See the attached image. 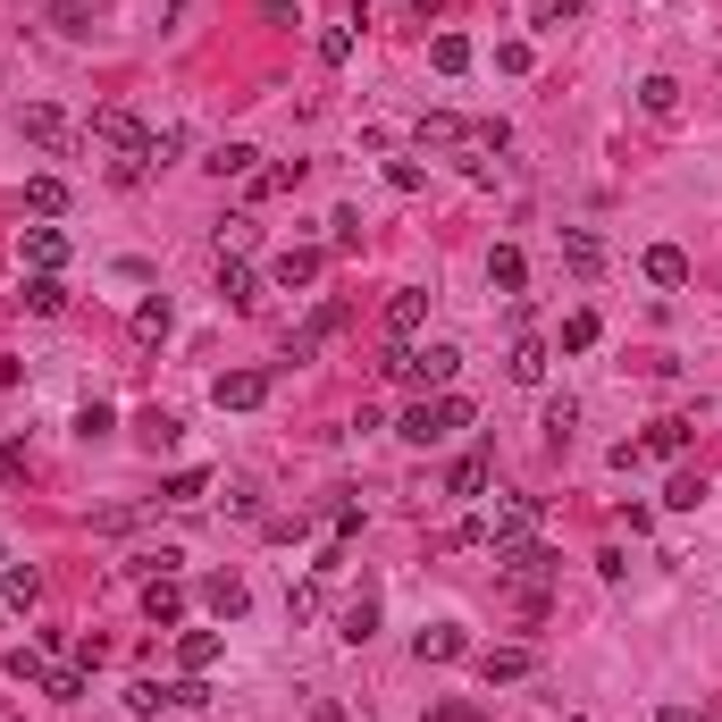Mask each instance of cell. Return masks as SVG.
I'll return each instance as SVG.
<instances>
[{
	"mask_svg": "<svg viewBox=\"0 0 722 722\" xmlns=\"http://www.w3.org/2000/svg\"><path fill=\"white\" fill-rule=\"evenodd\" d=\"M429 722H488L479 705H429Z\"/></svg>",
	"mask_w": 722,
	"mask_h": 722,
	"instance_id": "50",
	"label": "cell"
},
{
	"mask_svg": "<svg viewBox=\"0 0 722 722\" xmlns=\"http://www.w3.org/2000/svg\"><path fill=\"white\" fill-rule=\"evenodd\" d=\"M51 18H59V34H93L84 26V0H51Z\"/></svg>",
	"mask_w": 722,
	"mask_h": 722,
	"instance_id": "45",
	"label": "cell"
},
{
	"mask_svg": "<svg viewBox=\"0 0 722 722\" xmlns=\"http://www.w3.org/2000/svg\"><path fill=\"white\" fill-rule=\"evenodd\" d=\"M521 278H530V261H521L513 244H495L488 252V285H495V294H521Z\"/></svg>",
	"mask_w": 722,
	"mask_h": 722,
	"instance_id": "21",
	"label": "cell"
},
{
	"mask_svg": "<svg viewBox=\"0 0 722 722\" xmlns=\"http://www.w3.org/2000/svg\"><path fill=\"white\" fill-rule=\"evenodd\" d=\"M387 185H395V193H420V160H387Z\"/></svg>",
	"mask_w": 722,
	"mask_h": 722,
	"instance_id": "48",
	"label": "cell"
},
{
	"mask_svg": "<svg viewBox=\"0 0 722 722\" xmlns=\"http://www.w3.org/2000/svg\"><path fill=\"white\" fill-rule=\"evenodd\" d=\"M177 664H185V681H202V672L219 664V630H185V639H177Z\"/></svg>",
	"mask_w": 722,
	"mask_h": 722,
	"instance_id": "15",
	"label": "cell"
},
{
	"mask_svg": "<svg viewBox=\"0 0 722 722\" xmlns=\"http://www.w3.org/2000/svg\"><path fill=\"white\" fill-rule=\"evenodd\" d=\"M134 337H143V344H160V337H169V294H152V303H134Z\"/></svg>",
	"mask_w": 722,
	"mask_h": 722,
	"instance_id": "34",
	"label": "cell"
},
{
	"mask_svg": "<svg viewBox=\"0 0 722 722\" xmlns=\"http://www.w3.org/2000/svg\"><path fill=\"white\" fill-rule=\"evenodd\" d=\"M429 59H438V77H462V68H471V42H462V34H438V42H429Z\"/></svg>",
	"mask_w": 722,
	"mask_h": 722,
	"instance_id": "36",
	"label": "cell"
},
{
	"mask_svg": "<svg viewBox=\"0 0 722 722\" xmlns=\"http://www.w3.org/2000/svg\"><path fill=\"white\" fill-rule=\"evenodd\" d=\"M639 445H646V462H655V454H681V445H689V420H655Z\"/></svg>",
	"mask_w": 722,
	"mask_h": 722,
	"instance_id": "33",
	"label": "cell"
},
{
	"mask_svg": "<svg viewBox=\"0 0 722 722\" xmlns=\"http://www.w3.org/2000/svg\"><path fill=\"white\" fill-rule=\"evenodd\" d=\"M454 370H462L454 344H429V353H412V379H420V387H454Z\"/></svg>",
	"mask_w": 722,
	"mask_h": 722,
	"instance_id": "16",
	"label": "cell"
},
{
	"mask_svg": "<svg viewBox=\"0 0 722 722\" xmlns=\"http://www.w3.org/2000/svg\"><path fill=\"white\" fill-rule=\"evenodd\" d=\"M202 488H210V471H177L160 495H169V504H202Z\"/></svg>",
	"mask_w": 722,
	"mask_h": 722,
	"instance_id": "40",
	"label": "cell"
},
{
	"mask_svg": "<svg viewBox=\"0 0 722 722\" xmlns=\"http://www.w3.org/2000/svg\"><path fill=\"white\" fill-rule=\"evenodd\" d=\"M34 462H26V445H0V479H26Z\"/></svg>",
	"mask_w": 722,
	"mask_h": 722,
	"instance_id": "49",
	"label": "cell"
},
{
	"mask_svg": "<svg viewBox=\"0 0 722 722\" xmlns=\"http://www.w3.org/2000/svg\"><path fill=\"white\" fill-rule=\"evenodd\" d=\"M328 228H337V252H361V210H337Z\"/></svg>",
	"mask_w": 722,
	"mask_h": 722,
	"instance_id": "43",
	"label": "cell"
},
{
	"mask_svg": "<svg viewBox=\"0 0 722 722\" xmlns=\"http://www.w3.org/2000/svg\"><path fill=\"white\" fill-rule=\"evenodd\" d=\"M462 646H471V639H462L454 622H438V630H420V664H454Z\"/></svg>",
	"mask_w": 722,
	"mask_h": 722,
	"instance_id": "24",
	"label": "cell"
},
{
	"mask_svg": "<svg viewBox=\"0 0 722 722\" xmlns=\"http://www.w3.org/2000/svg\"><path fill=\"white\" fill-rule=\"evenodd\" d=\"M320 59H328V68H344V59H353V26H328V34H320Z\"/></svg>",
	"mask_w": 722,
	"mask_h": 722,
	"instance_id": "41",
	"label": "cell"
},
{
	"mask_svg": "<svg viewBox=\"0 0 722 722\" xmlns=\"http://www.w3.org/2000/svg\"><path fill=\"white\" fill-rule=\"evenodd\" d=\"M530 672H538V655H530V646H488V655H479V681H488V689L530 681Z\"/></svg>",
	"mask_w": 722,
	"mask_h": 722,
	"instance_id": "6",
	"label": "cell"
},
{
	"mask_svg": "<svg viewBox=\"0 0 722 722\" xmlns=\"http://www.w3.org/2000/svg\"><path fill=\"white\" fill-rule=\"evenodd\" d=\"M698 495H705V488H698V479L681 471V479H672V488H664V504H672V513H689V504H698Z\"/></svg>",
	"mask_w": 722,
	"mask_h": 722,
	"instance_id": "46",
	"label": "cell"
},
{
	"mask_svg": "<svg viewBox=\"0 0 722 722\" xmlns=\"http://www.w3.org/2000/svg\"><path fill=\"white\" fill-rule=\"evenodd\" d=\"M18 379H26V361H0V395H9Z\"/></svg>",
	"mask_w": 722,
	"mask_h": 722,
	"instance_id": "51",
	"label": "cell"
},
{
	"mask_svg": "<svg viewBox=\"0 0 722 722\" xmlns=\"http://www.w3.org/2000/svg\"><path fill=\"white\" fill-rule=\"evenodd\" d=\"M395 438H412V445H438L445 429H438V403H412V412L395 420Z\"/></svg>",
	"mask_w": 722,
	"mask_h": 722,
	"instance_id": "29",
	"label": "cell"
},
{
	"mask_svg": "<svg viewBox=\"0 0 722 722\" xmlns=\"http://www.w3.org/2000/svg\"><path fill=\"white\" fill-rule=\"evenodd\" d=\"M26 202L51 219V210H68V185H59V177H34V185H26Z\"/></svg>",
	"mask_w": 722,
	"mask_h": 722,
	"instance_id": "39",
	"label": "cell"
},
{
	"mask_svg": "<svg viewBox=\"0 0 722 722\" xmlns=\"http://www.w3.org/2000/svg\"><path fill=\"white\" fill-rule=\"evenodd\" d=\"M252 244H261V219H244V210H235V219H219V261H244Z\"/></svg>",
	"mask_w": 722,
	"mask_h": 722,
	"instance_id": "19",
	"label": "cell"
},
{
	"mask_svg": "<svg viewBox=\"0 0 722 722\" xmlns=\"http://www.w3.org/2000/svg\"><path fill=\"white\" fill-rule=\"evenodd\" d=\"M571 429H580V403H571V395H554V403H546V445H554V454L571 445Z\"/></svg>",
	"mask_w": 722,
	"mask_h": 722,
	"instance_id": "31",
	"label": "cell"
},
{
	"mask_svg": "<svg viewBox=\"0 0 722 722\" xmlns=\"http://www.w3.org/2000/svg\"><path fill=\"white\" fill-rule=\"evenodd\" d=\"M26 143H42V152H68V143H77V127H68L51 101H34V110H26Z\"/></svg>",
	"mask_w": 722,
	"mask_h": 722,
	"instance_id": "7",
	"label": "cell"
},
{
	"mask_svg": "<svg viewBox=\"0 0 722 722\" xmlns=\"http://www.w3.org/2000/svg\"><path fill=\"white\" fill-rule=\"evenodd\" d=\"M646 278H655V285H689V252L681 244H655V252H646Z\"/></svg>",
	"mask_w": 722,
	"mask_h": 722,
	"instance_id": "28",
	"label": "cell"
},
{
	"mask_svg": "<svg viewBox=\"0 0 722 722\" xmlns=\"http://www.w3.org/2000/svg\"><path fill=\"white\" fill-rule=\"evenodd\" d=\"M655 722H705V714H689V705H664V714H655Z\"/></svg>",
	"mask_w": 722,
	"mask_h": 722,
	"instance_id": "52",
	"label": "cell"
},
{
	"mask_svg": "<svg viewBox=\"0 0 722 722\" xmlns=\"http://www.w3.org/2000/svg\"><path fill=\"white\" fill-rule=\"evenodd\" d=\"M379 379H395V387L412 379V344H387V353H379Z\"/></svg>",
	"mask_w": 722,
	"mask_h": 722,
	"instance_id": "42",
	"label": "cell"
},
{
	"mask_svg": "<svg viewBox=\"0 0 722 722\" xmlns=\"http://www.w3.org/2000/svg\"><path fill=\"white\" fill-rule=\"evenodd\" d=\"M420 320H429V294H420V285H403V294H387V337H395V344L412 337Z\"/></svg>",
	"mask_w": 722,
	"mask_h": 722,
	"instance_id": "10",
	"label": "cell"
},
{
	"mask_svg": "<svg viewBox=\"0 0 722 722\" xmlns=\"http://www.w3.org/2000/svg\"><path fill=\"white\" fill-rule=\"evenodd\" d=\"M143 445H152V454H160V445H177V420L152 412V420H143Z\"/></svg>",
	"mask_w": 722,
	"mask_h": 722,
	"instance_id": "47",
	"label": "cell"
},
{
	"mask_svg": "<svg viewBox=\"0 0 722 722\" xmlns=\"http://www.w3.org/2000/svg\"><path fill=\"white\" fill-rule=\"evenodd\" d=\"M252 160H261L252 143H219V152H210L202 169H210V177H252Z\"/></svg>",
	"mask_w": 722,
	"mask_h": 722,
	"instance_id": "32",
	"label": "cell"
},
{
	"mask_svg": "<svg viewBox=\"0 0 722 722\" xmlns=\"http://www.w3.org/2000/svg\"><path fill=\"white\" fill-rule=\"evenodd\" d=\"M269 278H278L285 294H294V285H311V278H320V244H285L278 261H269Z\"/></svg>",
	"mask_w": 722,
	"mask_h": 722,
	"instance_id": "9",
	"label": "cell"
},
{
	"mask_svg": "<svg viewBox=\"0 0 722 722\" xmlns=\"http://www.w3.org/2000/svg\"><path fill=\"white\" fill-rule=\"evenodd\" d=\"M546 361H554L546 344H538V337H521V344H513V361H504V370H513L521 387H538V379H546Z\"/></svg>",
	"mask_w": 722,
	"mask_h": 722,
	"instance_id": "26",
	"label": "cell"
},
{
	"mask_svg": "<svg viewBox=\"0 0 722 722\" xmlns=\"http://www.w3.org/2000/svg\"><path fill=\"white\" fill-rule=\"evenodd\" d=\"M219 303H228V311H252V303H261V278H252L244 261H219Z\"/></svg>",
	"mask_w": 722,
	"mask_h": 722,
	"instance_id": "13",
	"label": "cell"
},
{
	"mask_svg": "<svg viewBox=\"0 0 722 722\" xmlns=\"http://www.w3.org/2000/svg\"><path fill=\"white\" fill-rule=\"evenodd\" d=\"M18 252H26V269H42V278H59V269H68V235H59V228H26Z\"/></svg>",
	"mask_w": 722,
	"mask_h": 722,
	"instance_id": "5",
	"label": "cell"
},
{
	"mask_svg": "<svg viewBox=\"0 0 722 722\" xmlns=\"http://www.w3.org/2000/svg\"><path fill=\"white\" fill-rule=\"evenodd\" d=\"M462 420H471V395H438V429H445V438H454Z\"/></svg>",
	"mask_w": 722,
	"mask_h": 722,
	"instance_id": "44",
	"label": "cell"
},
{
	"mask_svg": "<svg viewBox=\"0 0 722 722\" xmlns=\"http://www.w3.org/2000/svg\"><path fill=\"white\" fill-rule=\"evenodd\" d=\"M177 563H185L177 546H143V554H127V571H134V580H177Z\"/></svg>",
	"mask_w": 722,
	"mask_h": 722,
	"instance_id": "27",
	"label": "cell"
},
{
	"mask_svg": "<svg viewBox=\"0 0 722 722\" xmlns=\"http://www.w3.org/2000/svg\"><path fill=\"white\" fill-rule=\"evenodd\" d=\"M589 344H596V311H571L563 320V353H589Z\"/></svg>",
	"mask_w": 722,
	"mask_h": 722,
	"instance_id": "38",
	"label": "cell"
},
{
	"mask_svg": "<svg viewBox=\"0 0 722 722\" xmlns=\"http://www.w3.org/2000/svg\"><path fill=\"white\" fill-rule=\"evenodd\" d=\"M344 320H353V311H344V303H320V311H311L303 328H294V337H285V361H311V353H320V344L337 337Z\"/></svg>",
	"mask_w": 722,
	"mask_h": 722,
	"instance_id": "4",
	"label": "cell"
},
{
	"mask_svg": "<svg viewBox=\"0 0 722 722\" xmlns=\"http://www.w3.org/2000/svg\"><path fill=\"white\" fill-rule=\"evenodd\" d=\"M530 538H538V495H504L488 521V546L504 554V546H530Z\"/></svg>",
	"mask_w": 722,
	"mask_h": 722,
	"instance_id": "2",
	"label": "cell"
},
{
	"mask_svg": "<svg viewBox=\"0 0 722 722\" xmlns=\"http://www.w3.org/2000/svg\"><path fill=\"white\" fill-rule=\"evenodd\" d=\"M639 110L655 118V127H672V118H681V84H672V77H646V84H639Z\"/></svg>",
	"mask_w": 722,
	"mask_h": 722,
	"instance_id": "17",
	"label": "cell"
},
{
	"mask_svg": "<svg viewBox=\"0 0 722 722\" xmlns=\"http://www.w3.org/2000/svg\"><path fill=\"white\" fill-rule=\"evenodd\" d=\"M143 613H152L160 630L185 622V589H177V580H143Z\"/></svg>",
	"mask_w": 722,
	"mask_h": 722,
	"instance_id": "18",
	"label": "cell"
},
{
	"mask_svg": "<svg viewBox=\"0 0 722 722\" xmlns=\"http://www.w3.org/2000/svg\"><path fill=\"white\" fill-rule=\"evenodd\" d=\"M202 596H210V613H219V622H235V613L252 605V589H244V580H235V571H219V580H210Z\"/></svg>",
	"mask_w": 722,
	"mask_h": 722,
	"instance_id": "20",
	"label": "cell"
},
{
	"mask_svg": "<svg viewBox=\"0 0 722 722\" xmlns=\"http://www.w3.org/2000/svg\"><path fill=\"white\" fill-rule=\"evenodd\" d=\"M0 605L34 613V605H42V571H34V563H0Z\"/></svg>",
	"mask_w": 722,
	"mask_h": 722,
	"instance_id": "8",
	"label": "cell"
},
{
	"mask_svg": "<svg viewBox=\"0 0 722 722\" xmlns=\"http://www.w3.org/2000/svg\"><path fill=\"white\" fill-rule=\"evenodd\" d=\"M261 395H269V370H219V379H210V403H219V412H252Z\"/></svg>",
	"mask_w": 722,
	"mask_h": 722,
	"instance_id": "3",
	"label": "cell"
},
{
	"mask_svg": "<svg viewBox=\"0 0 722 722\" xmlns=\"http://www.w3.org/2000/svg\"><path fill=\"white\" fill-rule=\"evenodd\" d=\"M495 563H504V596H513L521 613H538V605H546V589H554V571H563V554L530 538V546H504Z\"/></svg>",
	"mask_w": 722,
	"mask_h": 722,
	"instance_id": "1",
	"label": "cell"
},
{
	"mask_svg": "<svg viewBox=\"0 0 722 722\" xmlns=\"http://www.w3.org/2000/svg\"><path fill=\"white\" fill-rule=\"evenodd\" d=\"M488 479H495V462H488V454H462L454 471H445V495H479Z\"/></svg>",
	"mask_w": 722,
	"mask_h": 722,
	"instance_id": "23",
	"label": "cell"
},
{
	"mask_svg": "<svg viewBox=\"0 0 722 722\" xmlns=\"http://www.w3.org/2000/svg\"><path fill=\"white\" fill-rule=\"evenodd\" d=\"M160 705H177V689H160V681H134V689H127V714H143V722H152Z\"/></svg>",
	"mask_w": 722,
	"mask_h": 722,
	"instance_id": "37",
	"label": "cell"
},
{
	"mask_svg": "<svg viewBox=\"0 0 722 722\" xmlns=\"http://www.w3.org/2000/svg\"><path fill=\"white\" fill-rule=\"evenodd\" d=\"M42 698L77 705V698H84V664H51V672H42Z\"/></svg>",
	"mask_w": 722,
	"mask_h": 722,
	"instance_id": "30",
	"label": "cell"
},
{
	"mask_svg": "<svg viewBox=\"0 0 722 722\" xmlns=\"http://www.w3.org/2000/svg\"><path fill=\"white\" fill-rule=\"evenodd\" d=\"M563 261L580 269V278H596V269H605V244H596L589 228H563Z\"/></svg>",
	"mask_w": 722,
	"mask_h": 722,
	"instance_id": "22",
	"label": "cell"
},
{
	"mask_svg": "<svg viewBox=\"0 0 722 722\" xmlns=\"http://www.w3.org/2000/svg\"><path fill=\"white\" fill-rule=\"evenodd\" d=\"M93 134H101V143H110V152H118V160H127V152H143V143H152V134L134 127V118H127V110H101V118H93Z\"/></svg>",
	"mask_w": 722,
	"mask_h": 722,
	"instance_id": "11",
	"label": "cell"
},
{
	"mask_svg": "<svg viewBox=\"0 0 722 722\" xmlns=\"http://www.w3.org/2000/svg\"><path fill=\"white\" fill-rule=\"evenodd\" d=\"M26 311L59 320V311H68V285H59V278H42V269H34V278H26Z\"/></svg>",
	"mask_w": 722,
	"mask_h": 722,
	"instance_id": "25",
	"label": "cell"
},
{
	"mask_svg": "<svg viewBox=\"0 0 722 722\" xmlns=\"http://www.w3.org/2000/svg\"><path fill=\"white\" fill-rule=\"evenodd\" d=\"M412 134H420V152H454V143H471V127H462V118H445V110H429Z\"/></svg>",
	"mask_w": 722,
	"mask_h": 722,
	"instance_id": "14",
	"label": "cell"
},
{
	"mask_svg": "<svg viewBox=\"0 0 722 722\" xmlns=\"http://www.w3.org/2000/svg\"><path fill=\"white\" fill-rule=\"evenodd\" d=\"M337 639H344V646H370V639H379V596H353V605L337 613Z\"/></svg>",
	"mask_w": 722,
	"mask_h": 722,
	"instance_id": "12",
	"label": "cell"
},
{
	"mask_svg": "<svg viewBox=\"0 0 722 722\" xmlns=\"http://www.w3.org/2000/svg\"><path fill=\"white\" fill-rule=\"evenodd\" d=\"M42 672H51V655H42V639H34V646H9V681H34V689H42Z\"/></svg>",
	"mask_w": 722,
	"mask_h": 722,
	"instance_id": "35",
	"label": "cell"
}]
</instances>
